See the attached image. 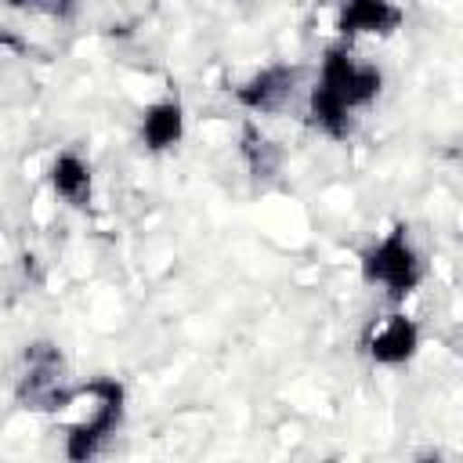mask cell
Returning a JSON list of instances; mask_svg holds the SVG:
<instances>
[{"label": "cell", "instance_id": "277c9868", "mask_svg": "<svg viewBox=\"0 0 463 463\" xmlns=\"http://www.w3.org/2000/svg\"><path fill=\"white\" fill-rule=\"evenodd\" d=\"M65 387H69V383L61 380V354H58V347H51V344H33V347L25 351V369H22L18 387H14L18 402H22L25 409L51 412V409L58 405V398H61Z\"/></svg>", "mask_w": 463, "mask_h": 463}, {"label": "cell", "instance_id": "5b68a950", "mask_svg": "<svg viewBox=\"0 0 463 463\" xmlns=\"http://www.w3.org/2000/svg\"><path fill=\"white\" fill-rule=\"evenodd\" d=\"M297 90H300V69L275 61V65H264V69L250 72L232 94L246 112L271 116V112H282L297 98Z\"/></svg>", "mask_w": 463, "mask_h": 463}, {"label": "cell", "instance_id": "7a4b0ae2", "mask_svg": "<svg viewBox=\"0 0 463 463\" xmlns=\"http://www.w3.org/2000/svg\"><path fill=\"white\" fill-rule=\"evenodd\" d=\"M123 383L98 376L76 387H65L51 416L65 427V456L69 459H90L101 452V445L112 438V430L123 420Z\"/></svg>", "mask_w": 463, "mask_h": 463}, {"label": "cell", "instance_id": "8fae6325", "mask_svg": "<svg viewBox=\"0 0 463 463\" xmlns=\"http://www.w3.org/2000/svg\"><path fill=\"white\" fill-rule=\"evenodd\" d=\"M7 7L25 11V14H40V18H69L76 0H7Z\"/></svg>", "mask_w": 463, "mask_h": 463}, {"label": "cell", "instance_id": "3957f363", "mask_svg": "<svg viewBox=\"0 0 463 463\" xmlns=\"http://www.w3.org/2000/svg\"><path fill=\"white\" fill-rule=\"evenodd\" d=\"M427 275V264L409 235V228H391L362 253V282L383 289L391 300H405L412 289H420Z\"/></svg>", "mask_w": 463, "mask_h": 463}, {"label": "cell", "instance_id": "9c48e42d", "mask_svg": "<svg viewBox=\"0 0 463 463\" xmlns=\"http://www.w3.org/2000/svg\"><path fill=\"white\" fill-rule=\"evenodd\" d=\"M47 181H51V192H54L61 203L76 206V210H83V206L90 203V195H94V174H90V163H87L76 148H61V152L51 159V166H47Z\"/></svg>", "mask_w": 463, "mask_h": 463}, {"label": "cell", "instance_id": "8992f818", "mask_svg": "<svg viewBox=\"0 0 463 463\" xmlns=\"http://www.w3.org/2000/svg\"><path fill=\"white\" fill-rule=\"evenodd\" d=\"M362 347L376 365H405L420 351V326L405 311L383 315L365 329Z\"/></svg>", "mask_w": 463, "mask_h": 463}, {"label": "cell", "instance_id": "6da1fadb", "mask_svg": "<svg viewBox=\"0 0 463 463\" xmlns=\"http://www.w3.org/2000/svg\"><path fill=\"white\" fill-rule=\"evenodd\" d=\"M380 87H383V72L373 61H362L347 43L329 47L307 90L311 127L333 141L351 137L358 112L380 98Z\"/></svg>", "mask_w": 463, "mask_h": 463}, {"label": "cell", "instance_id": "ba28073f", "mask_svg": "<svg viewBox=\"0 0 463 463\" xmlns=\"http://www.w3.org/2000/svg\"><path fill=\"white\" fill-rule=\"evenodd\" d=\"M137 134H141V145L148 152H170L174 145H181V137H184V105H181V98L166 94V98L145 105Z\"/></svg>", "mask_w": 463, "mask_h": 463}, {"label": "cell", "instance_id": "7c38bea8", "mask_svg": "<svg viewBox=\"0 0 463 463\" xmlns=\"http://www.w3.org/2000/svg\"><path fill=\"white\" fill-rule=\"evenodd\" d=\"M0 47H18V40H14L7 29H0Z\"/></svg>", "mask_w": 463, "mask_h": 463}, {"label": "cell", "instance_id": "52a82bcc", "mask_svg": "<svg viewBox=\"0 0 463 463\" xmlns=\"http://www.w3.org/2000/svg\"><path fill=\"white\" fill-rule=\"evenodd\" d=\"M405 22V11L394 0H340L336 29L344 40L358 36H391Z\"/></svg>", "mask_w": 463, "mask_h": 463}, {"label": "cell", "instance_id": "30bf717a", "mask_svg": "<svg viewBox=\"0 0 463 463\" xmlns=\"http://www.w3.org/2000/svg\"><path fill=\"white\" fill-rule=\"evenodd\" d=\"M239 156H242V163L253 177H275L279 166H282V148L268 134H260V127H253V123H242Z\"/></svg>", "mask_w": 463, "mask_h": 463}]
</instances>
